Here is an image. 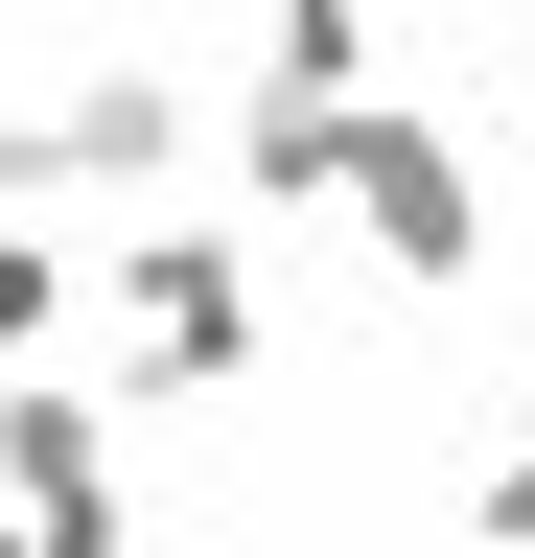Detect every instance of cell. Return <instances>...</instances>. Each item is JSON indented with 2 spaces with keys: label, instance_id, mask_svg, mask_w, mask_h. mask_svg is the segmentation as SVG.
<instances>
[{
  "label": "cell",
  "instance_id": "4",
  "mask_svg": "<svg viewBox=\"0 0 535 558\" xmlns=\"http://www.w3.org/2000/svg\"><path fill=\"white\" fill-rule=\"evenodd\" d=\"M47 140H71V186H117V209H210L186 186V70H141V47H94L71 94H47Z\"/></svg>",
  "mask_w": 535,
  "mask_h": 558
},
{
  "label": "cell",
  "instance_id": "3",
  "mask_svg": "<svg viewBox=\"0 0 535 558\" xmlns=\"http://www.w3.org/2000/svg\"><path fill=\"white\" fill-rule=\"evenodd\" d=\"M0 512L47 558H141V488H117V418L71 373H0Z\"/></svg>",
  "mask_w": 535,
  "mask_h": 558
},
{
  "label": "cell",
  "instance_id": "7",
  "mask_svg": "<svg viewBox=\"0 0 535 558\" xmlns=\"http://www.w3.org/2000/svg\"><path fill=\"white\" fill-rule=\"evenodd\" d=\"M0 558H47V535H24V512H0Z\"/></svg>",
  "mask_w": 535,
  "mask_h": 558
},
{
  "label": "cell",
  "instance_id": "2",
  "mask_svg": "<svg viewBox=\"0 0 535 558\" xmlns=\"http://www.w3.org/2000/svg\"><path fill=\"white\" fill-rule=\"evenodd\" d=\"M350 209H373L396 279H489V140H465V117L373 94V117H350Z\"/></svg>",
  "mask_w": 535,
  "mask_h": 558
},
{
  "label": "cell",
  "instance_id": "5",
  "mask_svg": "<svg viewBox=\"0 0 535 558\" xmlns=\"http://www.w3.org/2000/svg\"><path fill=\"white\" fill-rule=\"evenodd\" d=\"M71 303H94V256H47V233H0V373H47V349H71Z\"/></svg>",
  "mask_w": 535,
  "mask_h": 558
},
{
  "label": "cell",
  "instance_id": "1",
  "mask_svg": "<svg viewBox=\"0 0 535 558\" xmlns=\"http://www.w3.org/2000/svg\"><path fill=\"white\" fill-rule=\"evenodd\" d=\"M94 326L141 349L163 396H233L256 349H280V303H256V209L210 186V209H117L94 233Z\"/></svg>",
  "mask_w": 535,
  "mask_h": 558
},
{
  "label": "cell",
  "instance_id": "6",
  "mask_svg": "<svg viewBox=\"0 0 535 558\" xmlns=\"http://www.w3.org/2000/svg\"><path fill=\"white\" fill-rule=\"evenodd\" d=\"M465 535H489V558H535V373H512V418H489V488H465Z\"/></svg>",
  "mask_w": 535,
  "mask_h": 558
}]
</instances>
